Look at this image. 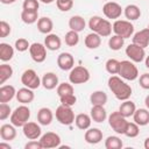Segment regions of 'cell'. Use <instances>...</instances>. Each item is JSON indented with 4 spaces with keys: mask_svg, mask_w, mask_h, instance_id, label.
Masks as SVG:
<instances>
[{
    "mask_svg": "<svg viewBox=\"0 0 149 149\" xmlns=\"http://www.w3.org/2000/svg\"><path fill=\"white\" fill-rule=\"evenodd\" d=\"M139 83H140V86L144 90H149V73H143L140 76V79H139Z\"/></svg>",
    "mask_w": 149,
    "mask_h": 149,
    "instance_id": "obj_48",
    "label": "cell"
},
{
    "mask_svg": "<svg viewBox=\"0 0 149 149\" xmlns=\"http://www.w3.org/2000/svg\"><path fill=\"white\" fill-rule=\"evenodd\" d=\"M59 100H61V104H62V105H65V106H70V107H72V106L76 104L77 98H76L74 93H72V94H66V95L59 97Z\"/></svg>",
    "mask_w": 149,
    "mask_h": 149,
    "instance_id": "obj_45",
    "label": "cell"
},
{
    "mask_svg": "<svg viewBox=\"0 0 149 149\" xmlns=\"http://www.w3.org/2000/svg\"><path fill=\"white\" fill-rule=\"evenodd\" d=\"M14 56V49L8 43H0V59L2 62H8Z\"/></svg>",
    "mask_w": 149,
    "mask_h": 149,
    "instance_id": "obj_33",
    "label": "cell"
},
{
    "mask_svg": "<svg viewBox=\"0 0 149 149\" xmlns=\"http://www.w3.org/2000/svg\"><path fill=\"white\" fill-rule=\"evenodd\" d=\"M40 2L38 0H24L22 3V8L24 10H33V12H38Z\"/></svg>",
    "mask_w": 149,
    "mask_h": 149,
    "instance_id": "obj_43",
    "label": "cell"
},
{
    "mask_svg": "<svg viewBox=\"0 0 149 149\" xmlns=\"http://www.w3.org/2000/svg\"><path fill=\"white\" fill-rule=\"evenodd\" d=\"M143 146H144V148H146V149H149V137H147V139L144 140Z\"/></svg>",
    "mask_w": 149,
    "mask_h": 149,
    "instance_id": "obj_52",
    "label": "cell"
},
{
    "mask_svg": "<svg viewBox=\"0 0 149 149\" xmlns=\"http://www.w3.org/2000/svg\"><path fill=\"white\" fill-rule=\"evenodd\" d=\"M144 104H146V107L149 109V94L146 97V99H144Z\"/></svg>",
    "mask_w": 149,
    "mask_h": 149,
    "instance_id": "obj_53",
    "label": "cell"
},
{
    "mask_svg": "<svg viewBox=\"0 0 149 149\" xmlns=\"http://www.w3.org/2000/svg\"><path fill=\"white\" fill-rule=\"evenodd\" d=\"M40 142L43 148L45 149H51V148H57L61 146V137L58 134L54 132H48L43 135H41Z\"/></svg>",
    "mask_w": 149,
    "mask_h": 149,
    "instance_id": "obj_13",
    "label": "cell"
},
{
    "mask_svg": "<svg viewBox=\"0 0 149 149\" xmlns=\"http://www.w3.org/2000/svg\"><path fill=\"white\" fill-rule=\"evenodd\" d=\"M85 26H86V22H85L84 17H81L80 15H73L69 20L70 30H74L77 33H80L85 29Z\"/></svg>",
    "mask_w": 149,
    "mask_h": 149,
    "instance_id": "obj_26",
    "label": "cell"
},
{
    "mask_svg": "<svg viewBox=\"0 0 149 149\" xmlns=\"http://www.w3.org/2000/svg\"><path fill=\"white\" fill-rule=\"evenodd\" d=\"M1 1V3H3V5H10V3H14L16 0H0Z\"/></svg>",
    "mask_w": 149,
    "mask_h": 149,
    "instance_id": "obj_51",
    "label": "cell"
},
{
    "mask_svg": "<svg viewBox=\"0 0 149 149\" xmlns=\"http://www.w3.org/2000/svg\"><path fill=\"white\" fill-rule=\"evenodd\" d=\"M84 43H85V47L88 48V49H97L101 44V36L98 35L97 33L87 34L86 37H85Z\"/></svg>",
    "mask_w": 149,
    "mask_h": 149,
    "instance_id": "obj_29",
    "label": "cell"
},
{
    "mask_svg": "<svg viewBox=\"0 0 149 149\" xmlns=\"http://www.w3.org/2000/svg\"><path fill=\"white\" fill-rule=\"evenodd\" d=\"M79 42V35L77 31L74 30H69L66 34H65V43L66 45L69 47H74L77 45Z\"/></svg>",
    "mask_w": 149,
    "mask_h": 149,
    "instance_id": "obj_39",
    "label": "cell"
},
{
    "mask_svg": "<svg viewBox=\"0 0 149 149\" xmlns=\"http://www.w3.org/2000/svg\"><path fill=\"white\" fill-rule=\"evenodd\" d=\"M15 95L16 91L13 85H2L0 87V102H9Z\"/></svg>",
    "mask_w": 149,
    "mask_h": 149,
    "instance_id": "obj_23",
    "label": "cell"
},
{
    "mask_svg": "<svg viewBox=\"0 0 149 149\" xmlns=\"http://www.w3.org/2000/svg\"><path fill=\"white\" fill-rule=\"evenodd\" d=\"M12 147L8 144V143H5V142H1L0 143V149H10Z\"/></svg>",
    "mask_w": 149,
    "mask_h": 149,
    "instance_id": "obj_50",
    "label": "cell"
},
{
    "mask_svg": "<svg viewBox=\"0 0 149 149\" xmlns=\"http://www.w3.org/2000/svg\"><path fill=\"white\" fill-rule=\"evenodd\" d=\"M37 29L42 34H50L51 30L54 29V22H52V20L50 17H48V16L40 17L38 21H37Z\"/></svg>",
    "mask_w": 149,
    "mask_h": 149,
    "instance_id": "obj_27",
    "label": "cell"
},
{
    "mask_svg": "<svg viewBox=\"0 0 149 149\" xmlns=\"http://www.w3.org/2000/svg\"><path fill=\"white\" fill-rule=\"evenodd\" d=\"M88 28L93 31L97 33L98 35H100L101 37H107L111 35L113 27L111 24V22L106 19H102L98 15L92 16L88 21Z\"/></svg>",
    "mask_w": 149,
    "mask_h": 149,
    "instance_id": "obj_2",
    "label": "cell"
},
{
    "mask_svg": "<svg viewBox=\"0 0 149 149\" xmlns=\"http://www.w3.org/2000/svg\"><path fill=\"white\" fill-rule=\"evenodd\" d=\"M57 65L63 71L71 70L74 65V58L70 52H62L57 57Z\"/></svg>",
    "mask_w": 149,
    "mask_h": 149,
    "instance_id": "obj_15",
    "label": "cell"
},
{
    "mask_svg": "<svg viewBox=\"0 0 149 149\" xmlns=\"http://www.w3.org/2000/svg\"><path fill=\"white\" fill-rule=\"evenodd\" d=\"M84 139L90 144H97L102 140V132L99 128H88L85 132Z\"/></svg>",
    "mask_w": 149,
    "mask_h": 149,
    "instance_id": "obj_17",
    "label": "cell"
},
{
    "mask_svg": "<svg viewBox=\"0 0 149 149\" xmlns=\"http://www.w3.org/2000/svg\"><path fill=\"white\" fill-rule=\"evenodd\" d=\"M56 5L61 12H69L73 7V0H56Z\"/></svg>",
    "mask_w": 149,
    "mask_h": 149,
    "instance_id": "obj_42",
    "label": "cell"
},
{
    "mask_svg": "<svg viewBox=\"0 0 149 149\" xmlns=\"http://www.w3.org/2000/svg\"><path fill=\"white\" fill-rule=\"evenodd\" d=\"M102 13L107 19L116 20L121 16L122 14V8L118 2L114 1H108L102 6Z\"/></svg>",
    "mask_w": 149,
    "mask_h": 149,
    "instance_id": "obj_12",
    "label": "cell"
},
{
    "mask_svg": "<svg viewBox=\"0 0 149 149\" xmlns=\"http://www.w3.org/2000/svg\"><path fill=\"white\" fill-rule=\"evenodd\" d=\"M123 44H125V38L119 35H113L108 40V47H109V49H112L114 51L120 50L123 47Z\"/></svg>",
    "mask_w": 149,
    "mask_h": 149,
    "instance_id": "obj_35",
    "label": "cell"
},
{
    "mask_svg": "<svg viewBox=\"0 0 149 149\" xmlns=\"http://www.w3.org/2000/svg\"><path fill=\"white\" fill-rule=\"evenodd\" d=\"M38 1H41V2H43V3H51V2H54L55 0H38Z\"/></svg>",
    "mask_w": 149,
    "mask_h": 149,
    "instance_id": "obj_54",
    "label": "cell"
},
{
    "mask_svg": "<svg viewBox=\"0 0 149 149\" xmlns=\"http://www.w3.org/2000/svg\"><path fill=\"white\" fill-rule=\"evenodd\" d=\"M108 123L111 126V128L116 133V134H125L126 127L128 125V121L126 120V118L123 115H121V113L118 112H113L111 113V115L108 116Z\"/></svg>",
    "mask_w": 149,
    "mask_h": 149,
    "instance_id": "obj_6",
    "label": "cell"
},
{
    "mask_svg": "<svg viewBox=\"0 0 149 149\" xmlns=\"http://www.w3.org/2000/svg\"><path fill=\"white\" fill-rule=\"evenodd\" d=\"M13 76V69L8 64L0 65V84H5Z\"/></svg>",
    "mask_w": 149,
    "mask_h": 149,
    "instance_id": "obj_36",
    "label": "cell"
},
{
    "mask_svg": "<svg viewBox=\"0 0 149 149\" xmlns=\"http://www.w3.org/2000/svg\"><path fill=\"white\" fill-rule=\"evenodd\" d=\"M21 20L26 24H33L36 21H38V12H33V10H22L21 13Z\"/></svg>",
    "mask_w": 149,
    "mask_h": 149,
    "instance_id": "obj_34",
    "label": "cell"
},
{
    "mask_svg": "<svg viewBox=\"0 0 149 149\" xmlns=\"http://www.w3.org/2000/svg\"><path fill=\"white\" fill-rule=\"evenodd\" d=\"M148 29H149V26H148Z\"/></svg>",
    "mask_w": 149,
    "mask_h": 149,
    "instance_id": "obj_56",
    "label": "cell"
},
{
    "mask_svg": "<svg viewBox=\"0 0 149 149\" xmlns=\"http://www.w3.org/2000/svg\"><path fill=\"white\" fill-rule=\"evenodd\" d=\"M44 45L48 50H51V51H56L61 48L62 45V40L58 35L56 34H47V37L44 38Z\"/></svg>",
    "mask_w": 149,
    "mask_h": 149,
    "instance_id": "obj_20",
    "label": "cell"
},
{
    "mask_svg": "<svg viewBox=\"0 0 149 149\" xmlns=\"http://www.w3.org/2000/svg\"><path fill=\"white\" fill-rule=\"evenodd\" d=\"M24 149H43V147H42V144H41L40 141L30 140L28 143H26Z\"/></svg>",
    "mask_w": 149,
    "mask_h": 149,
    "instance_id": "obj_49",
    "label": "cell"
},
{
    "mask_svg": "<svg viewBox=\"0 0 149 149\" xmlns=\"http://www.w3.org/2000/svg\"><path fill=\"white\" fill-rule=\"evenodd\" d=\"M69 80L71 84H85L90 80V71L81 65L74 66L70 71Z\"/></svg>",
    "mask_w": 149,
    "mask_h": 149,
    "instance_id": "obj_7",
    "label": "cell"
},
{
    "mask_svg": "<svg viewBox=\"0 0 149 149\" xmlns=\"http://www.w3.org/2000/svg\"><path fill=\"white\" fill-rule=\"evenodd\" d=\"M21 83L26 86L29 87L31 90L38 88L40 85L42 84V79H40V77L37 76L36 71L33 69H28L26 70L22 74H21Z\"/></svg>",
    "mask_w": 149,
    "mask_h": 149,
    "instance_id": "obj_9",
    "label": "cell"
},
{
    "mask_svg": "<svg viewBox=\"0 0 149 149\" xmlns=\"http://www.w3.org/2000/svg\"><path fill=\"white\" fill-rule=\"evenodd\" d=\"M107 94L104 91H94L90 95V101L93 105H99V106H105L107 102Z\"/></svg>",
    "mask_w": 149,
    "mask_h": 149,
    "instance_id": "obj_32",
    "label": "cell"
},
{
    "mask_svg": "<svg viewBox=\"0 0 149 149\" xmlns=\"http://www.w3.org/2000/svg\"><path fill=\"white\" fill-rule=\"evenodd\" d=\"M0 136L3 141H12L16 137V130L15 126L13 123H5L0 127Z\"/></svg>",
    "mask_w": 149,
    "mask_h": 149,
    "instance_id": "obj_22",
    "label": "cell"
},
{
    "mask_svg": "<svg viewBox=\"0 0 149 149\" xmlns=\"http://www.w3.org/2000/svg\"><path fill=\"white\" fill-rule=\"evenodd\" d=\"M56 119L61 125L64 126H70L71 123L74 122V113L72 111V108L70 106H65V105H59L56 108Z\"/></svg>",
    "mask_w": 149,
    "mask_h": 149,
    "instance_id": "obj_5",
    "label": "cell"
},
{
    "mask_svg": "<svg viewBox=\"0 0 149 149\" xmlns=\"http://www.w3.org/2000/svg\"><path fill=\"white\" fill-rule=\"evenodd\" d=\"M123 146L122 141L118 136H108L105 141L106 149H121Z\"/></svg>",
    "mask_w": 149,
    "mask_h": 149,
    "instance_id": "obj_37",
    "label": "cell"
},
{
    "mask_svg": "<svg viewBox=\"0 0 149 149\" xmlns=\"http://www.w3.org/2000/svg\"><path fill=\"white\" fill-rule=\"evenodd\" d=\"M135 111H136V106H135V104H134L133 101H130V100H125V101L120 105V107H119V112H120L121 115H123L126 119L129 118V116H133V114L135 113Z\"/></svg>",
    "mask_w": 149,
    "mask_h": 149,
    "instance_id": "obj_30",
    "label": "cell"
},
{
    "mask_svg": "<svg viewBox=\"0 0 149 149\" xmlns=\"http://www.w3.org/2000/svg\"><path fill=\"white\" fill-rule=\"evenodd\" d=\"M54 119L52 111L48 107H42L37 112V122L42 126H49Z\"/></svg>",
    "mask_w": 149,
    "mask_h": 149,
    "instance_id": "obj_18",
    "label": "cell"
},
{
    "mask_svg": "<svg viewBox=\"0 0 149 149\" xmlns=\"http://www.w3.org/2000/svg\"><path fill=\"white\" fill-rule=\"evenodd\" d=\"M121 78L126 80H135L139 77V70L136 65L132 61H121L120 62V70L119 73Z\"/></svg>",
    "mask_w": 149,
    "mask_h": 149,
    "instance_id": "obj_4",
    "label": "cell"
},
{
    "mask_svg": "<svg viewBox=\"0 0 149 149\" xmlns=\"http://www.w3.org/2000/svg\"><path fill=\"white\" fill-rule=\"evenodd\" d=\"M30 118V109L26 105H21L16 107L10 115V123H13L15 127H23Z\"/></svg>",
    "mask_w": 149,
    "mask_h": 149,
    "instance_id": "obj_3",
    "label": "cell"
},
{
    "mask_svg": "<svg viewBox=\"0 0 149 149\" xmlns=\"http://www.w3.org/2000/svg\"><path fill=\"white\" fill-rule=\"evenodd\" d=\"M29 54H30V57H31V59L34 62H36V63H43L45 61V58H47V49H45V45L35 42V43L30 44Z\"/></svg>",
    "mask_w": 149,
    "mask_h": 149,
    "instance_id": "obj_11",
    "label": "cell"
},
{
    "mask_svg": "<svg viewBox=\"0 0 149 149\" xmlns=\"http://www.w3.org/2000/svg\"><path fill=\"white\" fill-rule=\"evenodd\" d=\"M74 93L73 92V86L69 83H61L58 86H57V94L58 97H63V95H66V94H72Z\"/></svg>",
    "mask_w": 149,
    "mask_h": 149,
    "instance_id": "obj_41",
    "label": "cell"
},
{
    "mask_svg": "<svg viewBox=\"0 0 149 149\" xmlns=\"http://www.w3.org/2000/svg\"><path fill=\"white\" fill-rule=\"evenodd\" d=\"M12 31V28L9 26V23H7L6 21H1L0 22V37L3 38V37H7Z\"/></svg>",
    "mask_w": 149,
    "mask_h": 149,
    "instance_id": "obj_47",
    "label": "cell"
},
{
    "mask_svg": "<svg viewBox=\"0 0 149 149\" xmlns=\"http://www.w3.org/2000/svg\"><path fill=\"white\" fill-rule=\"evenodd\" d=\"M133 43H135L142 48H147L149 45V29L144 28V29L135 33L133 35Z\"/></svg>",
    "mask_w": 149,
    "mask_h": 149,
    "instance_id": "obj_19",
    "label": "cell"
},
{
    "mask_svg": "<svg viewBox=\"0 0 149 149\" xmlns=\"http://www.w3.org/2000/svg\"><path fill=\"white\" fill-rule=\"evenodd\" d=\"M134 122L139 126H147L149 123V109L147 108H139L133 114Z\"/></svg>",
    "mask_w": 149,
    "mask_h": 149,
    "instance_id": "obj_24",
    "label": "cell"
},
{
    "mask_svg": "<svg viewBox=\"0 0 149 149\" xmlns=\"http://www.w3.org/2000/svg\"><path fill=\"white\" fill-rule=\"evenodd\" d=\"M108 87L112 91V93L114 94V97L120 101L128 100L133 92L130 85L125 83L118 76H111L108 78Z\"/></svg>",
    "mask_w": 149,
    "mask_h": 149,
    "instance_id": "obj_1",
    "label": "cell"
},
{
    "mask_svg": "<svg viewBox=\"0 0 149 149\" xmlns=\"http://www.w3.org/2000/svg\"><path fill=\"white\" fill-rule=\"evenodd\" d=\"M146 68L149 69V56H147V58H146Z\"/></svg>",
    "mask_w": 149,
    "mask_h": 149,
    "instance_id": "obj_55",
    "label": "cell"
},
{
    "mask_svg": "<svg viewBox=\"0 0 149 149\" xmlns=\"http://www.w3.org/2000/svg\"><path fill=\"white\" fill-rule=\"evenodd\" d=\"M91 118L94 122H98V123L104 122L107 118V113H106V109L104 108V106L93 105L91 108Z\"/></svg>",
    "mask_w": 149,
    "mask_h": 149,
    "instance_id": "obj_25",
    "label": "cell"
},
{
    "mask_svg": "<svg viewBox=\"0 0 149 149\" xmlns=\"http://www.w3.org/2000/svg\"><path fill=\"white\" fill-rule=\"evenodd\" d=\"M22 132L28 140H37L38 137H41V134H42V129L40 125H37L36 122H29V121L22 127Z\"/></svg>",
    "mask_w": 149,
    "mask_h": 149,
    "instance_id": "obj_14",
    "label": "cell"
},
{
    "mask_svg": "<svg viewBox=\"0 0 149 149\" xmlns=\"http://www.w3.org/2000/svg\"><path fill=\"white\" fill-rule=\"evenodd\" d=\"M91 122H92L91 115L85 114V113H80V114H78V115L74 118V123H76V126H77L79 129H81V130L88 129L90 126H91Z\"/></svg>",
    "mask_w": 149,
    "mask_h": 149,
    "instance_id": "obj_28",
    "label": "cell"
},
{
    "mask_svg": "<svg viewBox=\"0 0 149 149\" xmlns=\"http://www.w3.org/2000/svg\"><path fill=\"white\" fill-rule=\"evenodd\" d=\"M12 115V109L10 106L7 102H1L0 104V120L3 121L7 118H9Z\"/></svg>",
    "mask_w": 149,
    "mask_h": 149,
    "instance_id": "obj_44",
    "label": "cell"
},
{
    "mask_svg": "<svg viewBox=\"0 0 149 149\" xmlns=\"http://www.w3.org/2000/svg\"><path fill=\"white\" fill-rule=\"evenodd\" d=\"M42 85L45 90H54L56 88L59 83H58V77L54 72H47L42 77Z\"/></svg>",
    "mask_w": 149,
    "mask_h": 149,
    "instance_id": "obj_21",
    "label": "cell"
},
{
    "mask_svg": "<svg viewBox=\"0 0 149 149\" xmlns=\"http://www.w3.org/2000/svg\"><path fill=\"white\" fill-rule=\"evenodd\" d=\"M126 55L130 58L132 62L141 63L146 57V51H144V48H142L135 43H132L126 48Z\"/></svg>",
    "mask_w": 149,
    "mask_h": 149,
    "instance_id": "obj_10",
    "label": "cell"
},
{
    "mask_svg": "<svg viewBox=\"0 0 149 149\" xmlns=\"http://www.w3.org/2000/svg\"><path fill=\"white\" fill-rule=\"evenodd\" d=\"M123 13H125L126 19H128L129 21L137 20L141 16V9H140V7L136 6V5H133V3L126 6V8L123 9Z\"/></svg>",
    "mask_w": 149,
    "mask_h": 149,
    "instance_id": "obj_31",
    "label": "cell"
},
{
    "mask_svg": "<svg viewBox=\"0 0 149 149\" xmlns=\"http://www.w3.org/2000/svg\"><path fill=\"white\" fill-rule=\"evenodd\" d=\"M139 134H140V126L135 122H128L123 135H126L127 137H136Z\"/></svg>",
    "mask_w": 149,
    "mask_h": 149,
    "instance_id": "obj_40",
    "label": "cell"
},
{
    "mask_svg": "<svg viewBox=\"0 0 149 149\" xmlns=\"http://www.w3.org/2000/svg\"><path fill=\"white\" fill-rule=\"evenodd\" d=\"M15 97H16V100L19 102H21L23 105H28V104H30L34 100L35 94H34L31 88L24 86V87L20 88L19 91H16V95Z\"/></svg>",
    "mask_w": 149,
    "mask_h": 149,
    "instance_id": "obj_16",
    "label": "cell"
},
{
    "mask_svg": "<svg viewBox=\"0 0 149 149\" xmlns=\"http://www.w3.org/2000/svg\"><path fill=\"white\" fill-rule=\"evenodd\" d=\"M105 68H106V71L111 74H116L119 73V70H120V62L115 58H109L106 64H105Z\"/></svg>",
    "mask_w": 149,
    "mask_h": 149,
    "instance_id": "obj_38",
    "label": "cell"
},
{
    "mask_svg": "<svg viewBox=\"0 0 149 149\" xmlns=\"http://www.w3.org/2000/svg\"><path fill=\"white\" fill-rule=\"evenodd\" d=\"M113 31L123 38H128L134 34V26L127 20H115L113 23Z\"/></svg>",
    "mask_w": 149,
    "mask_h": 149,
    "instance_id": "obj_8",
    "label": "cell"
},
{
    "mask_svg": "<svg viewBox=\"0 0 149 149\" xmlns=\"http://www.w3.org/2000/svg\"><path fill=\"white\" fill-rule=\"evenodd\" d=\"M14 47H15V49L17 51L23 52V51H26V50H28L30 48V44L26 38H17L15 41V45Z\"/></svg>",
    "mask_w": 149,
    "mask_h": 149,
    "instance_id": "obj_46",
    "label": "cell"
}]
</instances>
